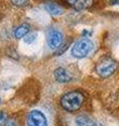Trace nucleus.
<instances>
[{"instance_id": "obj_1", "label": "nucleus", "mask_w": 119, "mask_h": 126, "mask_svg": "<svg viewBox=\"0 0 119 126\" xmlns=\"http://www.w3.org/2000/svg\"><path fill=\"white\" fill-rule=\"evenodd\" d=\"M84 103V96L79 92H71L64 94L61 99V104L63 108L68 111H75L82 107Z\"/></svg>"}, {"instance_id": "obj_7", "label": "nucleus", "mask_w": 119, "mask_h": 126, "mask_svg": "<svg viewBox=\"0 0 119 126\" xmlns=\"http://www.w3.org/2000/svg\"><path fill=\"white\" fill-rule=\"evenodd\" d=\"M45 10L48 12L50 15L52 16H60L64 13V10H63V7H61L59 4L57 3H53V2H48V3H45Z\"/></svg>"}, {"instance_id": "obj_8", "label": "nucleus", "mask_w": 119, "mask_h": 126, "mask_svg": "<svg viewBox=\"0 0 119 126\" xmlns=\"http://www.w3.org/2000/svg\"><path fill=\"white\" fill-rule=\"evenodd\" d=\"M93 0H68V2L72 5L75 10L82 11L85 10L87 7H89L91 4H92Z\"/></svg>"}, {"instance_id": "obj_13", "label": "nucleus", "mask_w": 119, "mask_h": 126, "mask_svg": "<svg viewBox=\"0 0 119 126\" xmlns=\"http://www.w3.org/2000/svg\"><path fill=\"white\" fill-rule=\"evenodd\" d=\"M4 126H20V125L16 119H9V120H6Z\"/></svg>"}, {"instance_id": "obj_12", "label": "nucleus", "mask_w": 119, "mask_h": 126, "mask_svg": "<svg viewBox=\"0 0 119 126\" xmlns=\"http://www.w3.org/2000/svg\"><path fill=\"white\" fill-rule=\"evenodd\" d=\"M36 38H37V34L36 33H31V34H27L26 36H25V38H24V41L26 42V43H31V42H34L35 40H36Z\"/></svg>"}, {"instance_id": "obj_3", "label": "nucleus", "mask_w": 119, "mask_h": 126, "mask_svg": "<svg viewBox=\"0 0 119 126\" xmlns=\"http://www.w3.org/2000/svg\"><path fill=\"white\" fill-rule=\"evenodd\" d=\"M117 69V64L114 60L111 59H106V60L101 61L100 63H98V65L96 66V73L100 77H110L111 75H113L115 73V70Z\"/></svg>"}, {"instance_id": "obj_14", "label": "nucleus", "mask_w": 119, "mask_h": 126, "mask_svg": "<svg viewBox=\"0 0 119 126\" xmlns=\"http://www.w3.org/2000/svg\"><path fill=\"white\" fill-rule=\"evenodd\" d=\"M6 120H7L6 115H5L4 112L1 111V112H0V126H4Z\"/></svg>"}, {"instance_id": "obj_6", "label": "nucleus", "mask_w": 119, "mask_h": 126, "mask_svg": "<svg viewBox=\"0 0 119 126\" xmlns=\"http://www.w3.org/2000/svg\"><path fill=\"white\" fill-rule=\"evenodd\" d=\"M53 76L55 78V80L60 83H67V82H70L72 80V77L69 74V72L63 67H59L54 70Z\"/></svg>"}, {"instance_id": "obj_11", "label": "nucleus", "mask_w": 119, "mask_h": 126, "mask_svg": "<svg viewBox=\"0 0 119 126\" xmlns=\"http://www.w3.org/2000/svg\"><path fill=\"white\" fill-rule=\"evenodd\" d=\"M11 1L14 5L19 7H24L29 4V0H11Z\"/></svg>"}, {"instance_id": "obj_9", "label": "nucleus", "mask_w": 119, "mask_h": 126, "mask_svg": "<svg viewBox=\"0 0 119 126\" xmlns=\"http://www.w3.org/2000/svg\"><path fill=\"white\" fill-rule=\"evenodd\" d=\"M75 125L76 126H98L93 120L86 116H79L75 119Z\"/></svg>"}, {"instance_id": "obj_4", "label": "nucleus", "mask_w": 119, "mask_h": 126, "mask_svg": "<svg viewBox=\"0 0 119 126\" xmlns=\"http://www.w3.org/2000/svg\"><path fill=\"white\" fill-rule=\"evenodd\" d=\"M27 126H47V119L40 110H33L27 116Z\"/></svg>"}, {"instance_id": "obj_2", "label": "nucleus", "mask_w": 119, "mask_h": 126, "mask_svg": "<svg viewBox=\"0 0 119 126\" xmlns=\"http://www.w3.org/2000/svg\"><path fill=\"white\" fill-rule=\"evenodd\" d=\"M93 48V43L90 39H81L74 43V45L72 47V50H71V54L72 56L75 58H78V59H82V58H85L89 55V53L92 50Z\"/></svg>"}, {"instance_id": "obj_15", "label": "nucleus", "mask_w": 119, "mask_h": 126, "mask_svg": "<svg viewBox=\"0 0 119 126\" xmlns=\"http://www.w3.org/2000/svg\"><path fill=\"white\" fill-rule=\"evenodd\" d=\"M111 5H119V0H110Z\"/></svg>"}, {"instance_id": "obj_5", "label": "nucleus", "mask_w": 119, "mask_h": 126, "mask_svg": "<svg viewBox=\"0 0 119 126\" xmlns=\"http://www.w3.org/2000/svg\"><path fill=\"white\" fill-rule=\"evenodd\" d=\"M47 43L51 49H58L63 43V35L57 30L49 31L47 35Z\"/></svg>"}, {"instance_id": "obj_10", "label": "nucleus", "mask_w": 119, "mask_h": 126, "mask_svg": "<svg viewBox=\"0 0 119 126\" xmlns=\"http://www.w3.org/2000/svg\"><path fill=\"white\" fill-rule=\"evenodd\" d=\"M28 33H29V25L24 23V24H21L15 30V37L20 39V38L25 37Z\"/></svg>"}, {"instance_id": "obj_16", "label": "nucleus", "mask_w": 119, "mask_h": 126, "mask_svg": "<svg viewBox=\"0 0 119 126\" xmlns=\"http://www.w3.org/2000/svg\"><path fill=\"white\" fill-rule=\"evenodd\" d=\"M0 102H1V99H0Z\"/></svg>"}]
</instances>
